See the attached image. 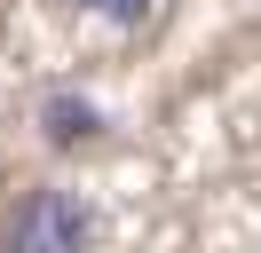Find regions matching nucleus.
I'll list each match as a JSON object with an SVG mask.
<instances>
[{"label":"nucleus","mask_w":261,"mask_h":253,"mask_svg":"<svg viewBox=\"0 0 261 253\" xmlns=\"http://www.w3.org/2000/svg\"><path fill=\"white\" fill-rule=\"evenodd\" d=\"M0 253H87V206L71 190H24L0 221Z\"/></svg>","instance_id":"obj_1"},{"label":"nucleus","mask_w":261,"mask_h":253,"mask_svg":"<svg viewBox=\"0 0 261 253\" xmlns=\"http://www.w3.org/2000/svg\"><path fill=\"white\" fill-rule=\"evenodd\" d=\"M40 127H48L56 142H95L103 119H95V103H80V95H56V103L40 111Z\"/></svg>","instance_id":"obj_2"},{"label":"nucleus","mask_w":261,"mask_h":253,"mask_svg":"<svg viewBox=\"0 0 261 253\" xmlns=\"http://www.w3.org/2000/svg\"><path fill=\"white\" fill-rule=\"evenodd\" d=\"M80 8H87V16H111V24H143L159 0H80Z\"/></svg>","instance_id":"obj_3"}]
</instances>
